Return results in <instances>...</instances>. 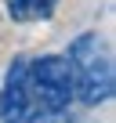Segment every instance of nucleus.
<instances>
[{"mask_svg": "<svg viewBox=\"0 0 116 123\" xmlns=\"http://www.w3.org/2000/svg\"><path fill=\"white\" fill-rule=\"evenodd\" d=\"M76 83L65 54H18L0 83V123H80Z\"/></svg>", "mask_w": 116, "mask_h": 123, "instance_id": "f257e3e1", "label": "nucleus"}, {"mask_svg": "<svg viewBox=\"0 0 116 123\" xmlns=\"http://www.w3.org/2000/svg\"><path fill=\"white\" fill-rule=\"evenodd\" d=\"M65 58H69V69H73V83H76V101L80 105L94 109V105L112 101V91H116L112 51H109L102 33L87 29V33L73 36L69 47H65Z\"/></svg>", "mask_w": 116, "mask_h": 123, "instance_id": "f03ea898", "label": "nucleus"}, {"mask_svg": "<svg viewBox=\"0 0 116 123\" xmlns=\"http://www.w3.org/2000/svg\"><path fill=\"white\" fill-rule=\"evenodd\" d=\"M58 4H62V0H4L11 22H22V25H29V22H47V18L58 11Z\"/></svg>", "mask_w": 116, "mask_h": 123, "instance_id": "7ed1b4c3", "label": "nucleus"}]
</instances>
